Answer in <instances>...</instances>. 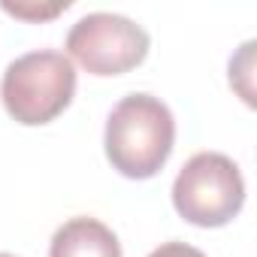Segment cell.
Listing matches in <instances>:
<instances>
[{"instance_id": "obj_4", "label": "cell", "mask_w": 257, "mask_h": 257, "mask_svg": "<svg viewBox=\"0 0 257 257\" xmlns=\"http://www.w3.org/2000/svg\"><path fill=\"white\" fill-rule=\"evenodd\" d=\"M149 34L118 13H88L67 34V58L91 76H124L149 55Z\"/></svg>"}, {"instance_id": "obj_8", "label": "cell", "mask_w": 257, "mask_h": 257, "mask_svg": "<svg viewBox=\"0 0 257 257\" xmlns=\"http://www.w3.org/2000/svg\"><path fill=\"white\" fill-rule=\"evenodd\" d=\"M0 257H16V254H7V251H0Z\"/></svg>"}, {"instance_id": "obj_7", "label": "cell", "mask_w": 257, "mask_h": 257, "mask_svg": "<svg viewBox=\"0 0 257 257\" xmlns=\"http://www.w3.org/2000/svg\"><path fill=\"white\" fill-rule=\"evenodd\" d=\"M149 257H206L200 248H194V245H188V242H164V245H158Z\"/></svg>"}, {"instance_id": "obj_1", "label": "cell", "mask_w": 257, "mask_h": 257, "mask_svg": "<svg viewBox=\"0 0 257 257\" xmlns=\"http://www.w3.org/2000/svg\"><path fill=\"white\" fill-rule=\"evenodd\" d=\"M176 146V118L161 97L127 94L121 97L109 118L103 149L124 179H152L164 170Z\"/></svg>"}, {"instance_id": "obj_6", "label": "cell", "mask_w": 257, "mask_h": 257, "mask_svg": "<svg viewBox=\"0 0 257 257\" xmlns=\"http://www.w3.org/2000/svg\"><path fill=\"white\" fill-rule=\"evenodd\" d=\"M7 16H16L22 22L40 25V22H52L58 19L64 10H70V0H58V4H0Z\"/></svg>"}, {"instance_id": "obj_2", "label": "cell", "mask_w": 257, "mask_h": 257, "mask_svg": "<svg viewBox=\"0 0 257 257\" xmlns=\"http://www.w3.org/2000/svg\"><path fill=\"white\" fill-rule=\"evenodd\" d=\"M76 94V67L64 52L37 49L16 58L0 79V100L13 121L40 127L55 121Z\"/></svg>"}, {"instance_id": "obj_5", "label": "cell", "mask_w": 257, "mask_h": 257, "mask_svg": "<svg viewBox=\"0 0 257 257\" xmlns=\"http://www.w3.org/2000/svg\"><path fill=\"white\" fill-rule=\"evenodd\" d=\"M49 257H124V254L118 236L103 221L79 215L55 230L49 242Z\"/></svg>"}, {"instance_id": "obj_3", "label": "cell", "mask_w": 257, "mask_h": 257, "mask_svg": "<svg viewBox=\"0 0 257 257\" xmlns=\"http://www.w3.org/2000/svg\"><path fill=\"white\" fill-rule=\"evenodd\" d=\"M173 206L194 227H224L245 206V179L221 152L194 155L173 182Z\"/></svg>"}]
</instances>
